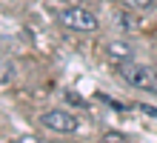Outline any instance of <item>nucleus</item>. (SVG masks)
<instances>
[{
	"instance_id": "nucleus-1",
	"label": "nucleus",
	"mask_w": 157,
	"mask_h": 143,
	"mask_svg": "<svg viewBox=\"0 0 157 143\" xmlns=\"http://www.w3.org/2000/svg\"><path fill=\"white\" fill-rule=\"evenodd\" d=\"M120 69V77L126 83H132L134 89H143V92H157V69L154 66H143V63H117Z\"/></svg>"
},
{
	"instance_id": "nucleus-2",
	"label": "nucleus",
	"mask_w": 157,
	"mask_h": 143,
	"mask_svg": "<svg viewBox=\"0 0 157 143\" xmlns=\"http://www.w3.org/2000/svg\"><path fill=\"white\" fill-rule=\"evenodd\" d=\"M60 26L71 29V32H94L97 29V17L86 12L80 6H71V9H63L60 12Z\"/></svg>"
},
{
	"instance_id": "nucleus-3",
	"label": "nucleus",
	"mask_w": 157,
	"mask_h": 143,
	"mask_svg": "<svg viewBox=\"0 0 157 143\" xmlns=\"http://www.w3.org/2000/svg\"><path fill=\"white\" fill-rule=\"evenodd\" d=\"M40 123L52 132H60V135H71V132L80 129V120L75 117L71 112H63V109H49L40 114Z\"/></svg>"
},
{
	"instance_id": "nucleus-4",
	"label": "nucleus",
	"mask_w": 157,
	"mask_h": 143,
	"mask_svg": "<svg viewBox=\"0 0 157 143\" xmlns=\"http://www.w3.org/2000/svg\"><path fill=\"white\" fill-rule=\"evenodd\" d=\"M106 54L112 57L114 63H126V60H132V46L128 43H117V40H112L106 46Z\"/></svg>"
},
{
	"instance_id": "nucleus-5",
	"label": "nucleus",
	"mask_w": 157,
	"mask_h": 143,
	"mask_svg": "<svg viewBox=\"0 0 157 143\" xmlns=\"http://www.w3.org/2000/svg\"><path fill=\"white\" fill-rule=\"evenodd\" d=\"M12 77H14V66L9 60H0V89L12 83Z\"/></svg>"
},
{
	"instance_id": "nucleus-6",
	"label": "nucleus",
	"mask_w": 157,
	"mask_h": 143,
	"mask_svg": "<svg viewBox=\"0 0 157 143\" xmlns=\"http://www.w3.org/2000/svg\"><path fill=\"white\" fill-rule=\"evenodd\" d=\"M123 3L128 9H137V12H143V9H151L154 6V0H123Z\"/></svg>"
}]
</instances>
